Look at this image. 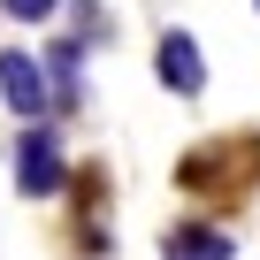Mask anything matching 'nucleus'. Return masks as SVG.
I'll return each instance as SVG.
<instances>
[{
  "mask_svg": "<svg viewBox=\"0 0 260 260\" xmlns=\"http://www.w3.org/2000/svg\"><path fill=\"white\" fill-rule=\"evenodd\" d=\"M8 161H16V191H23V199H61L69 176H77V169H69V146H61L54 122H23Z\"/></svg>",
  "mask_w": 260,
  "mask_h": 260,
  "instance_id": "1",
  "label": "nucleus"
},
{
  "mask_svg": "<svg viewBox=\"0 0 260 260\" xmlns=\"http://www.w3.org/2000/svg\"><path fill=\"white\" fill-rule=\"evenodd\" d=\"M0 100H8L16 122H54V77L39 54L23 46H0Z\"/></svg>",
  "mask_w": 260,
  "mask_h": 260,
  "instance_id": "2",
  "label": "nucleus"
},
{
  "mask_svg": "<svg viewBox=\"0 0 260 260\" xmlns=\"http://www.w3.org/2000/svg\"><path fill=\"white\" fill-rule=\"evenodd\" d=\"M245 161H252V138H245V146H222V138H207V146H191V153L176 161V191H191V199H214L222 184H245Z\"/></svg>",
  "mask_w": 260,
  "mask_h": 260,
  "instance_id": "3",
  "label": "nucleus"
},
{
  "mask_svg": "<svg viewBox=\"0 0 260 260\" xmlns=\"http://www.w3.org/2000/svg\"><path fill=\"white\" fill-rule=\"evenodd\" d=\"M153 77H161V92L199 100V92H207V46H199L184 23H169V31L153 39Z\"/></svg>",
  "mask_w": 260,
  "mask_h": 260,
  "instance_id": "4",
  "label": "nucleus"
},
{
  "mask_svg": "<svg viewBox=\"0 0 260 260\" xmlns=\"http://www.w3.org/2000/svg\"><path fill=\"white\" fill-rule=\"evenodd\" d=\"M39 61H46V77H54V115H77V107H84V69H92V46H84L77 31H54Z\"/></svg>",
  "mask_w": 260,
  "mask_h": 260,
  "instance_id": "5",
  "label": "nucleus"
},
{
  "mask_svg": "<svg viewBox=\"0 0 260 260\" xmlns=\"http://www.w3.org/2000/svg\"><path fill=\"white\" fill-rule=\"evenodd\" d=\"M230 252H237V237L214 214H184L161 230V260H230Z\"/></svg>",
  "mask_w": 260,
  "mask_h": 260,
  "instance_id": "6",
  "label": "nucleus"
},
{
  "mask_svg": "<svg viewBox=\"0 0 260 260\" xmlns=\"http://www.w3.org/2000/svg\"><path fill=\"white\" fill-rule=\"evenodd\" d=\"M69 31L84 46H115V16H100V0H69Z\"/></svg>",
  "mask_w": 260,
  "mask_h": 260,
  "instance_id": "7",
  "label": "nucleus"
},
{
  "mask_svg": "<svg viewBox=\"0 0 260 260\" xmlns=\"http://www.w3.org/2000/svg\"><path fill=\"white\" fill-rule=\"evenodd\" d=\"M61 8H69V0H0V16H8V23H39V31H54Z\"/></svg>",
  "mask_w": 260,
  "mask_h": 260,
  "instance_id": "8",
  "label": "nucleus"
},
{
  "mask_svg": "<svg viewBox=\"0 0 260 260\" xmlns=\"http://www.w3.org/2000/svg\"><path fill=\"white\" fill-rule=\"evenodd\" d=\"M252 146H260V130H252Z\"/></svg>",
  "mask_w": 260,
  "mask_h": 260,
  "instance_id": "9",
  "label": "nucleus"
},
{
  "mask_svg": "<svg viewBox=\"0 0 260 260\" xmlns=\"http://www.w3.org/2000/svg\"><path fill=\"white\" fill-rule=\"evenodd\" d=\"M252 8H260V0H252Z\"/></svg>",
  "mask_w": 260,
  "mask_h": 260,
  "instance_id": "10",
  "label": "nucleus"
}]
</instances>
